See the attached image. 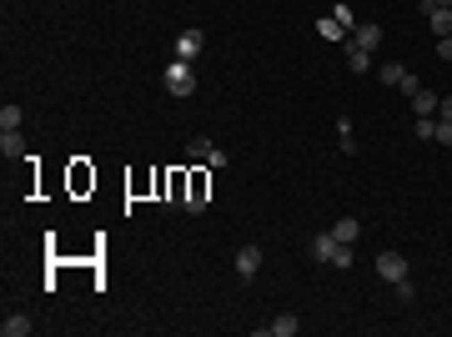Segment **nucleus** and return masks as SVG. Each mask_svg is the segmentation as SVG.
<instances>
[{
  "label": "nucleus",
  "instance_id": "1",
  "mask_svg": "<svg viewBox=\"0 0 452 337\" xmlns=\"http://www.w3.org/2000/svg\"><path fill=\"white\" fill-rule=\"evenodd\" d=\"M166 91L171 96H191V91H196V71H191V60H171V66H166Z\"/></svg>",
  "mask_w": 452,
  "mask_h": 337
},
{
  "label": "nucleus",
  "instance_id": "2",
  "mask_svg": "<svg viewBox=\"0 0 452 337\" xmlns=\"http://www.w3.org/2000/svg\"><path fill=\"white\" fill-rule=\"evenodd\" d=\"M342 46H357V51H367V56H372V51L382 46V26H377V20H362V26H357L347 40H342Z\"/></svg>",
  "mask_w": 452,
  "mask_h": 337
},
{
  "label": "nucleus",
  "instance_id": "3",
  "mask_svg": "<svg viewBox=\"0 0 452 337\" xmlns=\"http://www.w3.org/2000/svg\"><path fill=\"white\" fill-rule=\"evenodd\" d=\"M377 277L382 282H402L407 277V257H402V252H382V257H377Z\"/></svg>",
  "mask_w": 452,
  "mask_h": 337
},
{
  "label": "nucleus",
  "instance_id": "4",
  "mask_svg": "<svg viewBox=\"0 0 452 337\" xmlns=\"http://www.w3.org/2000/svg\"><path fill=\"white\" fill-rule=\"evenodd\" d=\"M201 46H206V35H201L196 26L176 35V56H181V60H196V56H201Z\"/></svg>",
  "mask_w": 452,
  "mask_h": 337
},
{
  "label": "nucleus",
  "instance_id": "5",
  "mask_svg": "<svg viewBox=\"0 0 452 337\" xmlns=\"http://www.w3.org/2000/svg\"><path fill=\"white\" fill-rule=\"evenodd\" d=\"M186 151H191V156H206L211 166H226V151H217V146H211L206 136H191V141H186Z\"/></svg>",
  "mask_w": 452,
  "mask_h": 337
},
{
  "label": "nucleus",
  "instance_id": "6",
  "mask_svg": "<svg viewBox=\"0 0 452 337\" xmlns=\"http://www.w3.org/2000/svg\"><path fill=\"white\" fill-rule=\"evenodd\" d=\"M236 272H242V277H256V272H262V247H242V252H236Z\"/></svg>",
  "mask_w": 452,
  "mask_h": 337
},
{
  "label": "nucleus",
  "instance_id": "7",
  "mask_svg": "<svg viewBox=\"0 0 452 337\" xmlns=\"http://www.w3.org/2000/svg\"><path fill=\"white\" fill-rule=\"evenodd\" d=\"M186 212H206V176H191V192H186Z\"/></svg>",
  "mask_w": 452,
  "mask_h": 337
},
{
  "label": "nucleus",
  "instance_id": "8",
  "mask_svg": "<svg viewBox=\"0 0 452 337\" xmlns=\"http://www.w3.org/2000/svg\"><path fill=\"white\" fill-rule=\"evenodd\" d=\"M0 151H6V161H26V141H20V131H0Z\"/></svg>",
  "mask_w": 452,
  "mask_h": 337
},
{
  "label": "nucleus",
  "instance_id": "9",
  "mask_svg": "<svg viewBox=\"0 0 452 337\" xmlns=\"http://www.w3.org/2000/svg\"><path fill=\"white\" fill-rule=\"evenodd\" d=\"M332 237H337V242H347V247H352V242L362 237V222H357V217H342V222L332 227Z\"/></svg>",
  "mask_w": 452,
  "mask_h": 337
},
{
  "label": "nucleus",
  "instance_id": "10",
  "mask_svg": "<svg viewBox=\"0 0 452 337\" xmlns=\"http://www.w3.org/2000/svg\"><path fill=\"white\" fill-rule=\"evenodd\" d=\"M20 121H26V111H20L15 101H6V106H0V131H20Z\"/></svg>",
  "mask_w": 452,
  "mask_h": 337
},
{
  "label": "nucleus",
  "instance_id": "11",
  "mask_svg": "<svg viewBox=\"0 0 452 337\" xmlns=\"http://www.w3.org/2000/svg\"><path fill=\"white\" fill-rule=\"evenodd\" d=\"M296 327H301V322L292 318V312H282V318H271V322H267L271 337H296Z\"/></svg>",
  "mask_w": 452,
  "mask_h": 337
},
{
  "label": "nucleus",
  "instance_id": "12",
  "mask_svg": "<svg viewBox=\"0 0 452 337\" xmlns=\"http://www.w3.org/2000/svg\"><path fill=\"white\" fill-rule=\"evenodd\" d=\"M332 247H337V237H332V231H321V237H312V257L317 262H332Z\"/></svg>",
  "mask_w": 452,
  "mask_h": 337
},
{
  "label": "nucleus",
  "instance_id": "13",
  "mask_svg": "<svg viewBox=\"0 0 452 337\" xmlns=\"http://www.w3.org/2000/svg\"><path fill=\"white\" fill-rule=\"evenodd\" d=\"M377 81H382V86H402V81H407V66H397V60H387V66L377 71Z\"/></svg>",
  "mask_w": 452,
  "mask_h": 337
},
{
  "label": "nucleus",
  "instance_id": "14",
  "mask_svg": "<svg viewBox=\"0 0 452 337\" xmlns=\"http://www.w3.org/2000/svg\"><path fill=\"white\" fill-rule=\"evenodd\" d=\"M347 66H352V76H367V71H372V56L357 51V46H347Z\"/></svg>",
  "mask_w": 452,
  "mask_h": 337
},
{
  "label": "nucleus",
  "instance_id": "15",
  "mask_svg": "<svg viewBox=\"0 0 452 337\" xmlns=\"http://www.w3.org/2000/svg\"><path fill=\"white\" fill-rule=\"evenodd\" d=\"M0 332H6V337H26V332H31V318H20V312H10V318L0 322Z\"/></svg>",
  "mask_w": 452,
  "mask_h": 337
},
{
  "label": "nucleus",
  "instance_id": "16",
  "mask_svg": "<svg viewBox=\"0 0 452 337\" xmlns=\"http://www.w3.org/2000/svg\"><path fill=\"white\" fill-rule=\"evenodd\" d=\"M427 26H433V35L442 40V35H452V10H433L427 15Z\"/></svg>",
  "mask_w": 452,
  "mask_h": 337
},
{
  "label": "nucleus",
  "instance_id": "17",
  "mask_svg": "<svg viewBox=\"0 0 452 337\" xmlns=\"http://www.w3.org/2000/svg\"><path fill=\"white\" fill-rule=\"evenodd\" d=\"M412 131H417L422 141H433V136H437V121H433V116H417V121H412Z\"/></svg>",
  "mask_w": 452,
  "mask_h": 337
},
{
  "label": "nucleus",
  "instance_id": "18",
  "mask_svg": "<svg viewBox=\"0 0 452 337\" xmlns=\"http://www.w3.org/2000/svg\"><path fill=\"white\" fill-rule=\"evenodd\" d=\"M317 31H321V35H327V40H347V31H342V26H337V20H332V15H327V20H317Z\"/></svg>",
  "mask_w": 452,
  "mask_h": 337
},
{
  "label": "nucleus",
  "instance_id": "19",
  "mask_svg": "<svg viewBox=\"0 0 452 337\" xmlns=\"http://www.w3.org/2000/svg\"><path fill=\"white\" fill-rule=\"evenodd\" d=\"M332 267H352V247H347V242L332 247Z\"/></svg>",
  "mask_w": 452,
  "mask_h": 337
},
{
  "label": "nucleus",
  "instance_id": "20",
  "mask_svg": "<svg viewBox=\"0 0 452 337\" xmlns=\"http://www.w3.org/2000/svg\"><path fill=\"white\" fill-rule=\"evenodd\" d=\"M332 20H337V26H342V31H347V35H352V31H357V15H352V10H347V6H342V10H337V15H332Z\"/></svg>",
  "mask_w": 452,
  "mask_h": 337
},
{
  "label": "nucleus",
  "instance_id": "21",
  "mask_svg": "<svg viewBox=\"0 0 452 337\" xmlns=\"http://www.w3.org/2000/svg\"><path fill=\"white\" fill-rule=\"evenodd\" d=\"M397 297H402V302H412V297H417V287H412V277H402V282H397Z\"/></svg>",
  "mask_w": 452,
  "mask_h": 337
},
{
  "label": "nucleus",
  "instance_id": "22",
  "mask_svg": "<svg viewBox=\"0 0 452 337\" xmlns=\"http://www.w3.org/2000/svg\"><path fill=\"white\" fill-rule=\"evenodd\" d=\"M433 141H442V146H452V121H437V136Z\"/></svg>",
  "mask_w": 452,
  "mask_h": 337
},
{
  "label": "nucleus",
  "instance_id": "23",
  "mask_svg": "<svg viewBox=\"0 0 452 337\" xmlns=\"http://www.w3.org/2000/svg\"><path fill=\"white\" fill-rule=\"evenodd\" d=\"M437 121H452V96H442V101H437Z\"/></svg>",
  "mask_w": 452,
  "mask_h": 337
},
{
  "label": "nucleus",
  "instance_id": "24",
  "mask_svg": "<svg viewBox=\"0 0 452 337\" xmlns=\"http://www.w3.org/2000/svg\"><path fill=\"white\" fill-rule=\"evenodd\" d=\"M437 56H442V60H452V35H442V40H437Z\"/></svg>",
  "mask_w": 452,
  "mask_h": 337
}]
</instances>
